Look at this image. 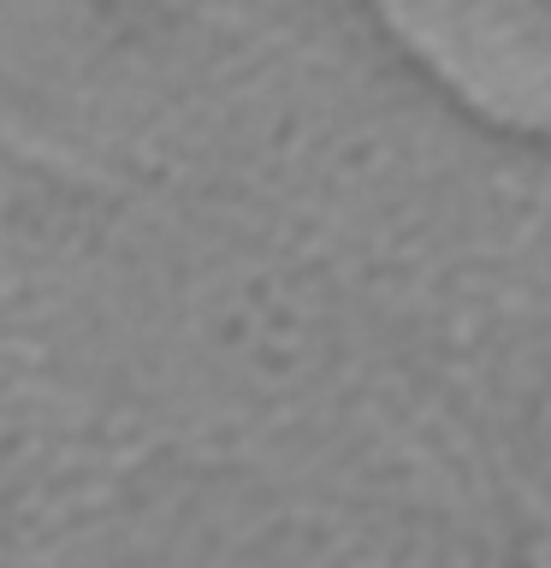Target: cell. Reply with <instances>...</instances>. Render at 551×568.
Instances as JSON below:
<instances>
[{"mask_svg": "<svg viewBox=\"0 0 551 568\" xmlns=\"http://www.w3.org/2000/svg\"><path fill=\"white\" fill-rule=\"evenodd\" d=\"M196 568H451L427 532L338 497H273L226 521Z\"/></svg>", "mask_w": 551, "mask_h": 568, "instance_id": "cell-1", "label": "cell"}]
</instances>
